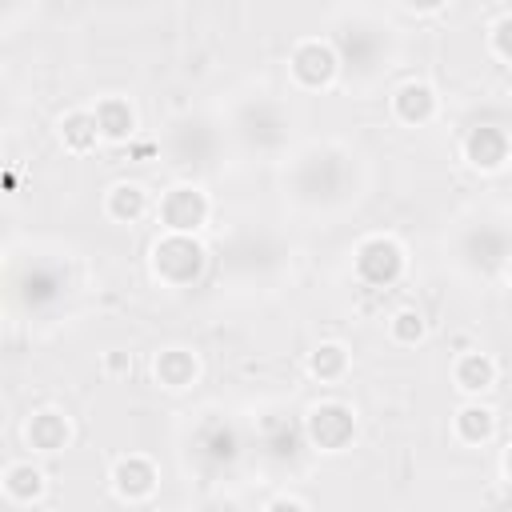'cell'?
Masks as SVG:
<instances>
[{"label":"cell","mask_w":512,"mask_h":512,"mask_svg":"<svg viewBox=\"0 0 512 512\" xmlns=\"http://www.w3.org/2000/svg\"><path fill=\"white\" fill-rule=\"evenodd\" d=\"M244 456V436L232 420L224 416H208L200 420V428L192 432L188 440V460L200 468V476L216 480V476H228L236 468V460Z\"/></svg>","instance_id":"cell-8"},{"label":"cell","mask_w":512,"mask_h":512,"mask_svg":"<svg viewBox=\"0 0 512 512\" xmlns=\"http://www.w3.org/2000/svg\"><path fill=\"white\" fill-rule=\"evenodd\" d=\"M228 144V128L208 116V112H180L176 120H168L160 152L168 156V164L184 176H208L220 164V152Z\"/></svg>","instance_id":"cell-5"},{"label":"cell","mask_w":512,"mask_h":512,"mask_svg":"<svg viewBox=\"0 0 512 512\" xmlns=\"http://www.w3.org/2000/svg\"><path fill=\"white\" fill-rule=\"evenodd\" d=\"M100 140L104 136H100V124H96L92 108H72V112L60 116V144L68 152H92Z\"/></svg>","instance_id":"cell-23"},{"label":"cell","mask_w":512,"mask_h":512,"mask_svg":"<svg viewBox=\"0 0 512 512\" xmlns=\"http://www.w3.org/2000/svg\"><path fill=\"white\" fill-rule=\"evenodd\" d=\"M452 264L472 276V280H492V276H504L508 260H512V228L504 220H492V216H476V220H464L456 232H452Z\"/></svg>","instance_id":"cell-6"},{"label":"cell","mask_w":512,"mask_h":512,"mask_svg":"<svg viewBox=\"0 0 512 512\" xmlns=\"http://www.w3.org/2000/svg\"><path fill=\"white\" fill-rule=\"evenodd\" d=\"M308 368H312L316 380L336 384V380L348 372V348H344V344H320V348H312Z\"/></svg>","instance_id":"cell-24"},{"label":"cell","mask_w":512,"mask_h":512,"mask_svg":"<svg viewBox=\"0 0 512 512\" xmlns=\"http://www.w3.org/2000/svg\"><path fill=\"white\" fill-rule=\"evenodd\" d=\"M328 44L336 48L340 76L352 84H372L380 72L392 68L396 56V28L376 20L372 12H336Z\"/></svg>","instance_id":"cell-2"},{"label":"cell","mask_w":512,"mask_h":512,"mask_svg":"<svg viewBox=\"0 0 512 512\" xmlns=\"http://www.w3.org/2000/svg\"><path fill=\"white\" fill-rule=\"evenodd\" d=\"M504 276H508V284H512V260H508V268H504Z\"/></svg>","instance_id":"cell-31"},{"label":"cell","mask_w":512,"mask_h":512,"mask_svg":"<svg viewBox=\"0 0 512 512\" xmlns=\"http://www.w3.org/2000/svg\"><path fill=\"white\" fill-rule=\"evenodd\" d=\"M112 488L124 496V500H148L156 492V464L140 452L132 456H120L112 464Z\"/></svg>","instance_id":"cell-17"},{"label":"cell","mask_w":512,"mask_h":512,"mask_svg":"<svg viewBox=\"0 0 512 512\" xmlns=\"http://www.w3.org/2000/svg\"><path fill=\"white\" fill-rule=\"evenodd\" d=\"M24 436H28V444H32L36 452H60V448L68 444L72 428H68V416H64V412H56V408H40V412H32Z\"/></svg>","instance_id":"cell-21"},{"label":"cell","mask_w":512,"mask_h":512,"mask_svg":"<svg viewBox=\"0 0 512 512\" xmlns=\"http://www.w3.org/2000/svg\"><path fill=\"white\" fill-rule=\"evenodd\" d=\"M388 108H392V116H396L404 128H424L428 120H436L440 100H436L432 84H424V80H404V84L392 88Z\"/></svg>","instance_id":"cell-15"},{"label":"cell","mask_w":512,"mask_h":512,"mask_svg":"<svg viewBox=\"0 0 512 512\" xmlns=\"http://www.w3.org/2000/svg\"><path fill=\"white\" fill-rule=\"evenodd\" d=\"M208 268V252L196 236H180V232H164L152 244V276L164 288H192Z\"/></svg>","instance_id":"cell-9"},{"label":"cell","mask_w":512,"mask_h":512,"mask_svg":"<svg viewBox=\"0 0 512 512\" xmlns=\"http://www.w3.org/2000/svg\"><path fill=\"white\" fill-rule=\"evenodd\" d=\"M288 76L300 92H320L328 88L336 76H340V60H336V48L320 36H304L292 44L288 52Z\"/></svg>","instance_id":"cell-10"},{"label":"cell","mask_w":512,"mask_h":512,"mask_svg":"<svg viewBox=\"0 0 512 512\" xmlns=\"http://www.w3.org/2000/svg\"><path fill=\"white\" fill-rule=\"evenodd\" d=\"M284 200L304 212H336L360 196V160L340 140L300 144L284 160Z\"/></svg>","instance_id":"cell-1"},{"label":"cell","mask_w":512,"mask_h":512,"mask_svg":"<svg viewBox=\"0 0 512 512\" xmlns=\"http://www.w3.org/2000/svg\"><path fill=\"white\" fill-rule=\"evenodd\" d=\"M356 276L372 288H388L404 276V248L396 236H368L356 244Z\"/></svg>","instance_id":"cell-13"},{"label":"cell","mask_w":512,"mask_h":512,"mask_svg":"<svg viewBox=\"0 0 512 512\" xmlns=\"http://www.w3.org/2000/svg\"><path fill=\"white\" fill-rule=\"evenodd\" d=\"M92 116H96L100 136H104V140L124 144V140H132V136H136V108H132L124 96H104V100H96Z\"/></svg>","instance_id":"cell-20"},{"label":"cell","mask_w":512,"mask_h":512,"mask_svg":"<svg viewBox=\"0 0 512 512\" xmlns=\"http://www.w3.org/2000/svg\"><path fill=\"white\" fill-rule=\"evenodd\" d=\"M288 260H292L288 240L264 224H240L216 248L220 276H228L236 288H264L280 280Z\"/></svg>","instance_id":"cell-3"},{"label":"cell","mask_w":512,"mask_h":512,"mask_svg":"<svg viewBox=\"0 0 512 512\" xmlns=\"http://www.w3.org/2000/svg\"><path fill=\"white\" fill-rule=\"evenodd\" d=\"M192 512H248V508H244L236 496H204Z\"/></svg>","instance_id":"cell-28"},{"label":"cell","mask_w":512,"mask_h":512,"mask_svg":"<svg viewBox=\"0 0 512 512\" xmlns=\"http://www.w3.org/2000/svg\"><path fill=\"white\" fill-rule=\"evenodd\" d=\"M452 380H456L460 392L480 396V392H488V388L496 384V360H492L488 352H464V356L452 364Z\"/></svg>","instance_id":"cell-22"},{"label":"cell","mask_w":512,"mask_h":512,"mask_svg":"<svg viewBox=\"0 0 512 512\" xmlns=\"http://www.w3.org/2000/svg\"><path fill=\"white\" fill-rule=\"evenodd\" d=\"M460 152L468 160V168L476 172H500L512 156V140L500 124H472L460 140Z\"/></svg>","instance_id":"cell-14"},{"label":"cell","mask_w":512,"mask_h":512,"mask_svg":"<svg viewBox=\"0 0 512 512\" xmlns=\"http://www.w3.org/2000/svg\"><path fill=\"white\" fill-rule=\"evenodd\" d=\"M72 288V276H68V264L60 260H44V256H32L24 264H12L8 272V296L12 304L28 308V312H48L56 308Z\"/></svg>","instance_id":"cell-7"},{"label":"cell","mask_w":512,"mask_h":512,"mask_svg":"<svg viewBox=\"0 0 512 512\" xmlns=\"http://www.w3.org/2000/svg\"><path fill=\"white\" fill-rule=\"evenodd\" d=\"M504 476H508V484H512V444L504 448Z\"/></svg>","instance_id":"cell-30"},{"label":"cell","mask_w":512,"mask_h":512,"mask_svg":"<svg viewBox=\"0 0 512 512\" xmlns=\"http://www.w3.org/2000/svg\"><path fill=\"white\" fill-rule=\"evenodd\" d=\"M388 332L396 344H416L424 336V316L416 308H396L392 320H388Z\"/></svg>","instance_id":"cell-26"},{"label":"cell","mask_w":512,"mask_h":512,"mask_svg":"<svg viewBox=\"0 0 512 512\" xmlns=\"http://www.w3.org/2000/svg\"><path fill=\"white\" fill-rule=\"evenodd\" d=\"M228 140H236L244 152L252 156H280L288 144H292V128H296V112L288 108L284 96L260 88V92H248L240 96L232 108H228Z\"/></svg>","instance_id":"cell-4"},{"label":"cell","mask_w":512,"mask_h":512,"mask_svg":"<svg viewBox=\"0 0 512 512\" xmlns=\"http://www.w3.org/2000/svg\"><path fill=\"white\" fill-rule=\"evenodd\" d=\"M304 436L316 452H340L356 436V412L344 400H320L304 416Z\"/></svg>","instance_id":"cell-11"},{"label":"cell","mask_w":512,"mask_h":512,"mask_svg":"<svg viewBox=\"0 0 512 512\" xmlns=\"http://www.w3.org/2000/svg\"><path fill=\"white\" fill-rule=\"evenodd\" d=\"M4 492L12 500H36L44 492V472L36 464H12L4 472Z\"/></svg>","instance_id":"cell-25"},{"label":"cell","mask_w":512,"mask_h":512,"mask_svg":"<svg viewBox=\"0 0 512 512\" xmlns=\"http://www.w3.org/2000/svg\"><path fill=\"white\" fill-rule=\"evenodd\" d=\"M156 216H160L164 232L196 236V232L208 224V216H212V204H208L204 188H196V184H176V188H168V192L160 196V204H156Z\"/></svg>","instance_id":"cell-12"},{"label":"cell","mask_w":512,"mask_h":512,"mask_svg":"<svg viewBox=\"0 0 512 512\" xmlns=\"http://www.w3.org/2000/svg\"><path fill=\"white\" fill-rule=\"evenodd\" d=\"M152 372H156L160 388H168V392H184V388L196 384V376H200V360H196L192 348L172 344V348H160V352H156Z\"/></svg>","instance_id":"cell-16"},{"label":"cell","mask_w":512,"mask_h":512,"mask_svg":"<svg viewBox=\"0 0 512 512\" xmlns=\"http://www.w3.org/2000/svg\"><path fill=\"white\" fill-rule=\"evenodd\" d=\"M452 436L464 444V448H484L492 436H496V412L480 400H468L456 416H452Z\"/></svg>","instance_id":"cell-19"},{"label":"cell","mask_w":512,"mask_h":512,"mask_svg":"<svg viewBox=\"0 0 512 512\" xmlns=\"http://www.w3.org/2000/svg\"><path fill=\"white\" fill-rule=\"evenodd\" d=\"M264 512H308V508H304L296 496H276V500L264 504Z\"/></svg>","instance_id":"cell-29"},{"label":"cell","mask_w":512,"mask_h":512,"mask_svg":"<svg viewBox=\"0 0 512 512\" xmlns=\"http://www.w3.org/2000/svg\"><path fill=\"white\" fill-rule=\"evenodd\" d=\"M488 44H492V52H496L500 60L512 64V8L496 16V24L488 28Z\"/></svg>","instance_id":"cell-27"},{"label":"cell","mask_w":512,"mask_h":512,"mask_svg":"<svg viewBox=\"0 0 512 512\" xmlns=\"http://www.w3.org/2000/svg\"><path fill=\"white\" fill-rule=\"evenodd\" d=\"M104 212L116 220V224H136L152 212V196L144 184L136 180H116L108 192H104Z\"/></svg>","instance_id":"cell-18"}]
</instances>
